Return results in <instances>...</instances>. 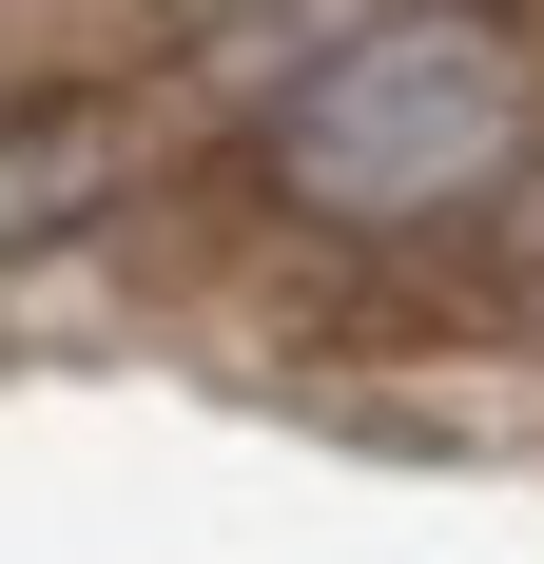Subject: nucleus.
I'll return each instance as SVG.
<instances>
[{
	"label": "nucleus",
	"instance_id": "nucleus-3",
	"mask_svg": "<svg viewBox=\"0 0 544 564\" xmlns=\"http://www.w3.org/2000/svg\"><path fill=\"white\" fill-rule=\"evenodd\" d=\"M292 20H350V0H292Z\"/></svg>",
	"mask_w": 544,
	"mask_h": 564
},
{
	"label": "nucleus",
	"instance_id": "nucleus-1",
	"mask_svg": "<svg viewBox=\"0 0 544 564\" xmlns=\"http://www.w3.org/2000/svg\"><path fill=\"white\" fill-rule=\"evenodd\" d=\"M544 156V40L505 0H350L253 98V195L312 234H447Z\"/></svg>",
	"mask_w": 544,
	"mask_h": 564
},
{
	"label": "nucleus",
	"instance_id": "nucleus-2",
	"mask_svg": "<svg viewBox=\"0 0 544 564\" xmlns=\"http://www.w3.org/2000/svg\"><path fill=\"white\" fill-rule=\"evenodd\" d=\"M137 175H156V117L117 98V78L0 98V273H20V253H78L98 215H137Z\"/></svg>",
	"mask_w": 544,
	"mask_h": 564
}]
</instances>
